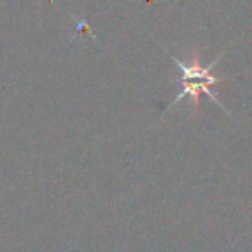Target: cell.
<instances>
[{"mask_svg": "<svg viewBox=\"0 0 252 252\" xmlns=\"http://www.w3.org/2000/svg\"><path fill=\"white\" fill-rule=\"evenodd\" d=\"M221 56H223V54H221ZM221 56H218L216 59H214L211 64H207V66H202V64L199 63V57L197 56L192 57V63L190 64H185L183 61H180L178 57L171 56V61L180 69V85H182V92L176 94L175 100L168 105L166 111H171V109L175 107L178 102H182L185 97H190V100H192V104H193V109H199V97L202 94L207 95L211 102H214L216 105L223 107L220 98H218L213 92V85H218L221 81L220 76H214L213 74L214 66L221 61Z\"/></svg>", "mask_w": 252, "mask_h": 252, "instance_id": "6da1fadb", "label": "cell"}]
</instances>
